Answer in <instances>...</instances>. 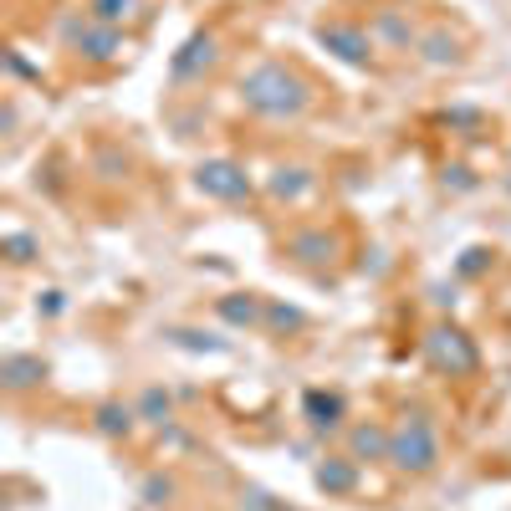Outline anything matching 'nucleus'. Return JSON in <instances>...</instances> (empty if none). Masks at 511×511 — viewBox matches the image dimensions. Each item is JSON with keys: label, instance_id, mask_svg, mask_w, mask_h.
Returning <instances> with one entry per match:
<instances>
[{"label": "nucleus", "instance_id": "nucleus-1", "mask_svg": "<svg viewBox=\"0 0 511 511\" xmlns=\"http://www.w3.org/2000/svg\"><path fill=\"white\" fill-rule=\"evenodd\" d=\"M241 98H246L251 113L261 118H297L302 107L312 103V92L302 82L297 72H286L282 62H261L256 72L241 77Z\"/></svg>", "mask_w": 511, "mask_h": 511}, {"label": "nucleus", "instance_id": "nucleus-2", "mask_svg": "<svg viewBox=\"0 0 511 511\" xmlns=\"http://www.w3.org/2000/svg\"><path fill=\"white\" fill-rule=\"evenodd\" d=\"M388 460L399 465V471H435V460H440V440H435V424L424 420V414H409L394 435H388Z\"/></svg>", "mask_w": 511, "mask_h": 511}, {"label": "nucleus", "instance_id": "nucleus-3", "mask_svg": "<svg viewBox=\"0 0 511 511\" xmlns=\"http://www.w3.org/2000/svg\"><path fill=\"white\" fill-rule=\"evenodd\" d=\"M194 184L205 194H215V200H241V194L251 190L246 169H235V164L215 159V164H200V175H194Z\"/></svg>", "mask_w": 511, "mask_h": 511}, {"label": "nucleus", "instance_id": "nucleus-4", "mask_svg": "<svg viewBox=\"0 0 511 511\" xmlns=\"http://www.w3.org/2000/svg\"><path fill=\"white\" fill-rule=\"evenodd\" d=\"M430 353H435V358H440L445 369H476V348H471V343H465V337L460 333H450V328H440V333H430Z\"/></svg>", "mask_w": 511, "mask_h": 511}, {"label": "nucleus", "instance_id": "nucleus-5", "mask_svg": "<svg viewBox=\"0 0 511 511\" xmlns=\"http://www.w3.org/2000/svg\"><path fill=\"white\" fill-rule=\"evenodd\" d=\"M322 41H328V47H337V56H348V62H369V36L358 31V26H343V21H333V26H322Z\"/></svg>", "mask_w": 511, "mask_h": 511}, {"label": "nucleus", "instance_id": "nucleus-6", "mask_svg": "<svg viewBox=\"0 0 511 511\" xmlns=\"http://www.w3.org/2000/svg\"><path fill=\"white\" fill-rule=\"evenodd\" d=\"M77 47H82L92 62H107V56H118L123 36L113 31V26H82V31H77Z\"/></svg>", "mask_w": 511, "mask_h": 511}, {"label": "nucleus", "instance_id": "nucleus-7", "mask_svg": "<svg viewBox=\"0 0 511 511\" xmlns=\"http://www.w3.org/2000/svg\"><path fill=\"white\" fill-rule=\"evenodd\" d=\"M215 62V41L210 36H194L190 47H184V56H175V77H194L200 67H210Z\"/></svg>", "mask_w": 511, "mask_h": 511}, {"label": "nucleus", "instance_id": "nucleus-8", "mask_svg": "<svg viewBox=\"0 0 511 511\" xmlns=\"http://www.w3.org/2000/svg\"><path fill=\"white\" fill-rule=\"evenodd\" d=\"M307 414H312V424H318V430H333L337 420H343V399H337V394H307Z\"/></svg>", "mask_w": 511, "mask_h": 511}, {"label": "nucleus", "instance_id": "nucleus-9", "mask_svg": "<svg viewBox=\"0 0 511 511\" xmlns=\"http://www.w3.org/2000/svg\"><path fill=\"white\" fill-rule=\"evenodd\" d=\"M328 251H333V241H328L322 230H307V235H292V256H297V261H328Z\"/></svg>", "mask_w": 511, "mask_h": 511}, {"label": "nucleus", "instance_id": "nucleus-10", "mask_svg": "<svg viewBox=\"0 0 511 511\" xmlns=\"http://www.w3.org/2000/svg\"><path fill=\"white\" fill-rule=\"evenodd\" d=\"M353 481H358V476H353V465H343V460H333V465H322V471H318V486H322V491H337V496L353 491Z\"/></svg>", "mask_w": 511, "mask_h": 511}, {"label": "nucleus", "instance_id": "nucleus-11", "mask_svg": "<svg viewBox=\"0 0 511 511\" xmlns=\"http://www.w3.org/2000/svg\"><path fill=\"white\" fill-rule=\"evenodd\" d=\"M31 379H41V363H36V358H11V363H5V384L11 388H26Z\"/></svg>", "mask_w": 511, "mask_h": 511}, {"label": "nucleus", "instance_id": "nucleus-12", "mask_svg": "<svg viewBox=\"0 0 511 511\" xmlns=\"http://www.w3.org/2000/svg\"><path fill=\"white\" fill-rule=\"evenodd\" d=\"M128 424H133V414H128V409H118V405L98 409V430H103V435H128Z\"/></svg>", "mask_w": 511, "mask_h": 511}, {"label": "nucleus", "instance_id": "nucleus-13", "mask_svg": "<svg viewBox=\"0 0 511 511\" xmlns=\"http://www.w3.org/2000/svg\"><path fill=\"white\" fill-rule=\"evenodd\" d=\"M128 11H133V0H92V21H103V26L123 21Z\"/></svg>", "mask_w": 511, "mask_h": 511}, {"label": "nucleus", "instance_id": "nucleus-14", "mask_svg": "<svg viewBox=\"0 0 511 511\" xmlns=\"http://www.w3.org/2000/svg\"><path fill=\"white\" fill-rule=\"evenodd\" d=\"M307 184H312V179H307V169H282V175L271 179V190L282 194V200H286V194H302Z\"/></svg>", "mask_w": 511, "mask_h": 511}, {"label": "nucleus", "instance_id": "nucleus-15", "mask_svg": "<svg viewBox=\"0 0 511 511\" xmlns=\"http://www.w3.org/2000/svg\"><path fill=\"white\" fill-rule=\"evenodd\" d=\"M353 450H369V456H373V450H384V456H388V435H384V430H369V424H363V430L353 435Z\"/></svg>", "mask_w": 511, "mask_h": 511}, {"label": "nucleus", "instance_id": "nucleus-16", "mask_svg": "<svg viewBox=\"0 0 511 511\" xmlns=\"http://www.w3.org/2000/svg\"><path fill=\"white\" fill-rule=\"evenodd\" d=\"M220 312H226V318L230 322H251V318H256V302H220Z\"/></svg>", "mask_w": 511, "mask_h": 511}, {"label": "nucleus", "instance_id": "nucleus-17", "mask_svg": "<svg viewBox=\"0 0 511 511\" xmlns=\"http://www.w3.org/2000/svg\"><path fill=\"white\" fill-rule=\"evenodd\" d=\"M5 246H11V261H31V241L26 235H11Z\"/></svg>", "mask_w": 511, "mask_h": 511}]
</instances>
